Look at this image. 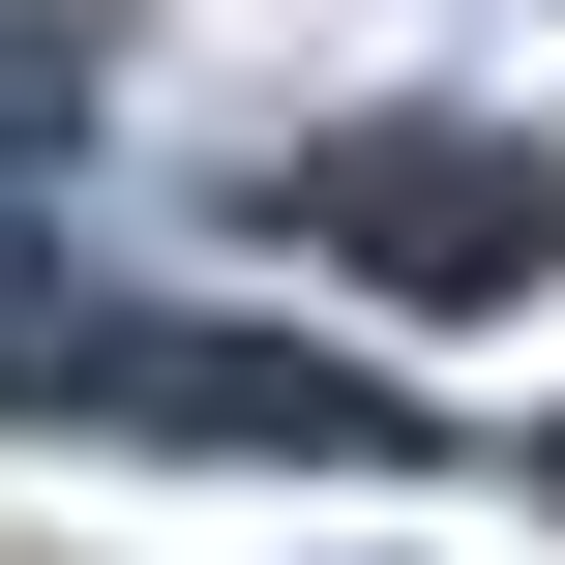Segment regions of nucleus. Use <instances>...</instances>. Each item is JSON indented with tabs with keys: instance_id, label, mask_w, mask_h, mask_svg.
<instances>
[{
	"instance_id": "obj_2",
	"label": "nucleus",
	"mask_w": 565,
	"mask_h": 565,
	"mask_svg": "<svg viewBox=\"0 0 565 565\" xmlns=\"http://www.w3.org/2000/svg\"><path fill=\"white\" fill-rule=\"evenodd\" d=\"M298 238H328L358 298H447V328H477V298L565 268V179L477 149V119H358V149H298Z\"/></svg>"
},
{
	"instance_id": "obj_1",
	"label": "nucleus",
	"mask_w": 565,
	"mask_h": 565,
	"mask_svg": "<svg viewBox=\"0 0 565 565\" xmlns=\"http://www.w3.org/2000/svg\"><path fill=\"white\" fill-rule=\"evenodd\" d=\"M0 417H179V447H387L358 358L298 328H149V298H0Z\"/></svg>"
}]
</instances>
